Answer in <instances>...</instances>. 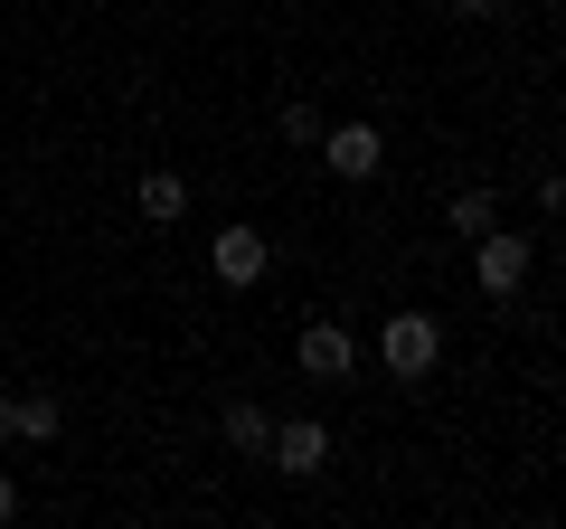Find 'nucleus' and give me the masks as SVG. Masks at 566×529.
<instances>
[{"label": "nucleus", "instance_id": "obj_1", "mask_svg": "<svg viewBox=\"0 0 566 529\" xmlns=\"http://www.w3.org/2000/svg\"><path fill=\"white\" fill-rule=\"evenodd\" d=\"M378 360H387V378H434V360H444V322L434 312H387V331H378Z\"/></svg>", "mask_w": 566, "mask_h": 529}, {"label": "nucleus", "instance_id": "obj_2", "mask_svg": "<svg viewBox=\"0 0 566 529\" xmlns=\"http://www.w3.org/2000/svg\"><path fill=\"white\" fill-rule=\"evenodd\" d=\"M264 464L293 473V483H312V473L331 464V426H322V416H283V426L264 435Z\"/></svg>", "mask_w": 566, "mask_h": 529}, {"label": "nucleus", "instance_id": "obj_3", "mask_svg": "<svg viewBox=\"0 0 566 529\" xmlns=\"http://www.w3.org/2000/svg\"><path fill=\"white\" fill-rule=\"evenodd\" d=\"M322 162H331V180H378L387 170L378 123H322Z\"/></svg>", "mask_w": 566, "mask_h": 529}, {"label": "nucleus", "instance_id": "obj_4", "mask_svg": "<svg viewBox=\"0 0 566 529\" xmlns=\"http://www.w3.org/2000/svg\"><path fill=\"white\" fill-rule=\"evenodd\" d=\"M472 246H482V256H472V274H482V293H501V303L528 284V264H538V246H528V237H501V227H491V237H472Z\"/></svg>", "mask_w": 566, "mask_h": 529}, {"label": "nucleus", "instance_id": "obj_5", "mask_svg": "<svg viewBox=\"0 0 566 529\" xmlns=\"http://www.w3.org/2000/svg\"><path fill=\"white\" fill-rule=\"evenodd\" d=\"M208 264H218V284H255V274H264V237H255V227H218V246H208Z\"/></svg>", "mask_w": 566, "mask_h": 529}, {"label": "nucleus", "instance_id": "obj_6", "mask_svg": "<svg viewBox=\"0 0 566 529\" xmlns=\"http://www.w3.org/2000/svg\"><path fill=\"white\" fill-rule=\"evenodd\" d=\"M66 407H57V387H29V397H10V445H57Z\"/></svg>", "mask_w": 566, "mask_h": 529}, {"label": "nucleus", "instance_id": "obj_7", "mask_svg": "<svg viewBox=\"0 0 566 529\" xmlns=\"http://www.w3.org/2000/svg\"><path fill=\"white\" fill-rule=\"evenodd\" d=\"M303 369H312V378H349V369H359L349 331H340V322H312V331H303Z\"/></svg>", "mask_w": 566, "mask_h": 529}, {"label": "nucleus", "instance_id": "obj_8", "mask_svg": "<svg viewBox=\"0 0 566 529\" xmlns=\"http://www.w3.org/2000/svg\"><path fill=\"white\" fill-rule=\"evenodd\" d=\"M133 208H142L151 227H170V218L189 208V180H180V170H142V180H133Z\"/></svg>", "mask_w": 566, "mask_h": 529}, {"label": "nucleus", "instance_id": "obj_9", "mask_svg": "<svg viewBox=\"0 0 566 529\" xmlns=\"http://www.w3.org/2000/svg\"><path fill=\"white\" fill-rule=\"evenodd\" d=\"M491 227H501V199L491 189H463L453 199V237H491Z\"/></svg>", "mask_w": 566, "mask_h": 529}, {"label": "nucleus", "instance_id": "obj_10", "mask_svg": "<svg viewBox=\"0 0 566 529\" xmlns=\"http://www.w3.org/2000/svg\"><path fill=\"white\" fill-rule=\"evenodd\" d=\"M264 435H274L264 407H227V445H237V454H264Z\"/></svg>", "mask_w": 566, "mask_h": 529}, {"label": "nucleus", "instance_id": "obj_11", "mask_svg": "<svg viewBox=\"0 0 566 529\" xmlns=\"http://www.w3.org/2000/svg\"><path fill=\"white\" fill-rule=\"evenodd\" d=\"M274 123H283V143H322V114H312V104H283Z\"/></svg>", "mask_w": 566, "mask_h": 529}, {"label": "nucleus", "instance_id": "obj_12", "mask_svg": "<svg viewBox=\"0 0 566 529\" xmlns=\"http://www.w3.org/2000/svg\"><path fill=\"white\" fill-rule=\"evenodd\" d=\"M453 20H501V0H453Z\"/></svg>", "mask_w": 566, "mask_h": 529}, {"label": "nucleus", "instance_id": "obj_13", "mask_svg": "<svg viewBox=\"0 0 566 529\" xmlns=\"http://www.w3.org/2000/svg\"><path fill=\"white\" fill-rule=\"evenodd\" d=\"M10 510H20V483H10V473H0V520H10Z\"/></svg>", "mask_w": 566, "mask_h": 529}, {"label": "nucleus", "instance_id": "obj_14", "mask_svg": "<svg viewBox=\"0 0 566 529\" xmlns=\"http://www.w3.org/2000/svg\"><path fill=\"white\" fill-rule=\"evenodd\" d=\"M0 445H10V397H0Z\"/></svg>", "mask_w": 566, "mask_h": 529}]
</instances>
